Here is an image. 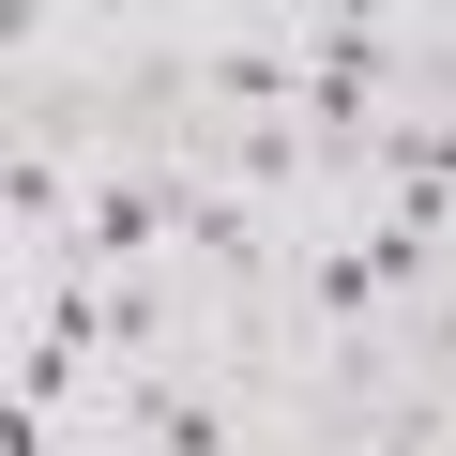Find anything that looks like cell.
<instances>
[{
  "label": "cell",
  "mask_w": 456,
  "mask_h": 456,
  "mask_svg": "<svg viewBox=\"0 0 456 456\" xmlns=\"http://www.w3.org/2000/svg\"><path fill=\"white\" fill-rule=\"evenodd\" d=\"M0 213H16V244H46V259L77 244V213H92V183L61 167V137H46V122L16 137V167H0Z\"/></svg>",
  "instance_id": "5b68a950"
},
{
  "label": "cell",
  "mask_w": 456,
  "mask_h": 456,
  "mask_svg": "<svg viewBox=\"0 0 456 456\" xmlns=\"http://www.w3.org/2000/svg\"><path fill=\"white\" fill-rule=\"evenodd\" d=\"M122 441H137V456H244V395L152 365V380H122Z\"/></svg>",
  "instance_id": "3957f363"
},
{
  "label": "cell",
  "mask_w": 456,
  "mask_h": 456,
  "mask_svg": "<svg viewBox=\"0 0 456 456\" xmlns=\"http://www.w3.org/2000/svg\"><path fill=\"white\" fill-rule=\"evenodd\" d=\"M289 289H305V320H320V335H350V350H365V335H395V305H380V259H365L350 198L289 228Z\"/></svg>",
  "instance_id": "7a4b0ae2"
},
{
  "label": "cell",
  "mask_w": 456,
  "mask_h": 456,
  "mask_svg": "<svg viewBox=\"0 0 456 456\" xmlns=\"http://www.w3.org/2000/svg\"><path fill=\"white\" fill-rule=\"evenodd\" d=\"M411 107H441V122H456V31H411Z\"/></svg>",
  "instance_id": "8992f818"
},
{
  "label": "cell",
  "mask_w": 456,
  "mask_h": 456,
  "mask_svg": "<svg viewBox=\"0 0 456 456\" xmlns=\"http://www.w3.org/2000/svg\"><path fill=\"white\" fill-rule=\"evenodd\" d=\"M259 259H274L259 198H228V183H198V167H183V274H213V289H259Z\"/></svg>",
  "instance_id": "277c9868"
},
{
  "label": "cell",
  "mask_w": 456,
  "mask_h": 456,
  "mask_svg": "<svg viewBox=\"0 0 456 456\" xmlns=\"http://www.w3.org/2000/svg\"><path fill=\"white\" fill-rule=\"evenodd\" d=\"M77 274H167L183 259V167H92V213H77V244H61Z\"/></svg>",
  "instance_id": "6da1fadb"
},
{
  "label": "cell",
  "mask_w": 456,
  "mask_h": 456,
  "mask_svg": "<svg viewBox=\"0 0 456 456\" xmlns=\"http://www.w3.org/2000/svg\"><path fill=\"white\" fill-rule=\"evenodd\" d=\"M441 350H456V289H441Z\"/></svg>",
  "instance_id": "52a82bcc"
}]
</instances>
